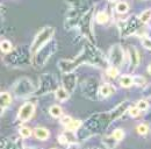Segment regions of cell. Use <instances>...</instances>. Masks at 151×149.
<instances>
[{"mask_svg": "<svg viewBox=\"0 0 151 149\" xmlns=\"http://www.w3.org/2000/svg\"><path fill=\"white\" fill-rule=\"evenodd\" d=\"M95 19H96V22L98 23H106L107 21H108V19H109V17H108V14L106 13V12H99L98 14H96V17H95Z\"/></svg>", "mask_w": 151, "mask_h": 149, "instance_id": "d6986e66", "label": "cell"}, {"mask_svg": "<svg viewBox=\"0 0 151 149\" xmlns=\"http://www.w3.org/2000/svg\"><path fill=\"white\" fill-rule=\"evenodd\" d=\"M20 135L23 137V139H28L32 136V129L28 128V127H21L20 128Z\"/></svg>", "mask_w": 151, "mask_h": 149, "instance_id": "7402d4cb", "label": "cell"}, {"mask_svg": "<svg viewBox=\"0 0 151 149\" xmlns=\"http://www.w3.org/2000/svg\"><path fill=\"white\" fill-rule=\"evenodd\" d=\"M81 62L80 57L76 61H70V59H63V61H59L58 62V65H59V69L60 71H63L64 74H69V72H72L79 65V63Z\"/></svg>", "mask_w": 151, "mask_h": 149, "instance_id": "5b68a950", "label": "cell"}, {"mask_svg": "<svg viewBox=\"0 0 151 149\" xmlns=\"http://www.w3.org/2000/svg\"><path fill=\"white\" fill-rule=\"evenodd\" d=\"M0 48H1V51L2 53H9L12 50V43L8 41V40H2L1 43H0Z\"/></svg>", "mask_w": 151, "mask_h": 149, "instance_id": "ac0fdd59", "label": "cell"}, {"mask_svg": "<svg viewBox=\"0 0 151 149\" xmlns=\"http://www.w3.org/2000/svg\"><path fill=\"white\" fill-rule=\"evenodd\" d=\"M142 44L144 46V48L151 50V38H149V37H143L142 38Z\"/></svg>", "mask_w": 151, "mask_h": 149, "instance_id": "4316f807", "label": "cell"}, {"mask_svg": "<svg viewBox=\"0 0 151 149\" xmlns=\"http://www.w3.org/2000/svg\"><path fill=\"white\" fill-rule=\"evenodd\" d=\"M49 112H50V115L54 116V118H59L63 115V110L60 106L58 105H52L50 108H49Z\"/></svg>", "mask_w": 151, "mask_h": 149, "instance_id": "9a60e30c", "label": "cell"}, {"mask_svg": "<svg viewBox=\"0 0 151 149\" xmlns=\"http://www.w3.org/2000/svg\"><path fill=\"white\" fill-rule=\"evenodd\" d=\"M128 54H129V58H130V70H134V69L137 68L138 64H139V54H138L137 49L134 48L132 46L129 47Z\"/></svg>", "mask_w": 151, "mask_h": 149, "instance_id": "52a82bcc", "label": "cell"}, {"mask_svg": "<svg viewBox=\"0 0 151 149\" xmlns=\"http://www.w3.org/2000/svg\"><path fill=\"white\" fill-rule=\"evenodd\" d=\"M148 72H149V74H151V64L149 65V67H148Z\"/></svg>", "mask_w": 151, "mask_h": 149, "instance_id": "f546056e", "label": "cell"}, {"mask_svg": "<svg viewBox=\"0 0 151 149\" xmlns=\"http://www.w3.org/2000/svg\"><path fill=\"white\" fill-rule=\"evenodd\" d=\"M34 135H35V137H36L37 140H40V141H45V140H48L49 136H50L49 130L47 129V128H43V127H37V128H35V129H34Z\"/></svg>", "mask_w": 151, "mask_h": 149, "instance_id": "9c48e42d", "label": "cell"}, {"mask_svg": "<svg viewBox=\"0 0 151 149\" xmlns=\"http://www.w3.org/2000/svg\"><path fill=\"white\" fill-rule=\"evenodd\" d=\"M58 141H59V143H62V145H65V143H68V139L64 136V135H59L58 136Z\"/></svg>", "mask_w": 151, "mask_h": 149, "instance_id": "f1b7e54d", "label": "cell"}, {"mask_svg": "<svg viewBox=\"0 0 151 149\" xmlns=\"http://www.w3.org/2000/svg\"><path fill=\"white\" fill-rule=\"evenodd\" d=\"M147 83L145 78L143 76H134V84L137 86H144Z\"/></svg>", "mask_w": 151, "mask_h": 149, "instance_id": "44dd1931", "label": "cell"}, {"mask_svg": "<svg viewBox=\"0 0 151 149\" xmlns=\"http://www.w3.org/2000/svg\"><path fill=\"white\" fill-rule=\"evenodd\" d=\"M127 107H128V104L127 101H123L121 105H119L115 110L111 112V116H112V120H115V119H119L124 112L127 111Z\"/></svg>", "mask_w": 151, "mask_h": 149, "instance_id": "ba28073f", "label": "cell"}, {"mask_svg": "<svg viewBox=\"0 0 151 149\" xmlns=\"http://www.w3.org/2000/svg\"><path fill=\"white\" fill-rule=\"evenodd\" d=\"M109 62L112 63V65H122L124 62V53L123 49L120 46H113L109 50Z\"/></svg>", "mask_w": 151, "mask_h": 149, "instance_id": "3957f363", "label": "cell"}, {"mask_svg": "<svg viewBox=\"0 0 151 149\" xmlns=\"http://www.w3.org/2000/svg\"><path fill=\"white\" fill-rule=\"evenodd\" d=\"M54 34H55V29L52 27H45L41 29L32 43V48H30L32 54L35 55L41 48H43L50 41V38L54 36Z\"/></svg>", "mask_w": 151, "mask_h": 149, "instance_id": "6da1fadb", "label": "cell"}, {"mask_svg": "<svg viewBox=\"0 0 151 149\" xmlns=\"http://www.w3.org/2000/svg\"><path fill=\"white\" fill-rule=\"evenodd\" d=\"M139 112H141V110H139L137 106H134V107H130V108H129V114H130V116H132V118L138 116V115H139Z\"/></svg>", "mask_w": 151, "mask_h": 149, "instance_id": "484cf974", "label": "cell"}, {"mask_svg": "<svg viewBox=\"0 0 151 149\" xmlns=\"http://www.w3.org/2000/svg\"><path fill=\"white\" fill-rule=\"evenodd\" d=\"M119 83H120V85L122 86V88H130L132 85H134V77L132 76H129V74H124V76H122L121 78H120V80H119Z\"/></svg>", "mask_w": 151, "mask_h": 149, "instance_id": "4fadbf2b", "label": "cell"}, {"mask_svg": "<svg viewBox=\"0 0 151 149\" xmlns=\"http://www.w3.org/2000/svg\"><path fill=\"white\" fill-rule=\"evenodd\" d=\"M0 99H1V113H4L5 108L8 107L9 104L12 103V98H11V94L8 92H1Z\"/></svg>", "mask_w": 151, "mask_h": 149, "instance_id": "30bf717a", "label": "cell"}, {"mask_svg": "<svg viewBox=\"0 0 151 149\" xmlns=\"http://www.w3.org/2000/svg\"><path fill=\"white\" fill-rule=\"evenodd\" d=\"M55 94H56V98L59 101H66L70 98V92L65 88H58Z\"/></svg>", "mask_w": 151, "mask_h": 149, "instance_id": "8fae6325", "label": "cell"}, {"mask_svg": "<svg viewBox=\"0 0 151 149\" xmlns=\"http://www.w3.org/2000/svg\"><path fill=\"white\" fill-rule=\"evenodd\" d=\"M107 74H108L109 77H112V78H115V77L119 74V69H117V67H115V65L109 67V68L107 69Z\"/></svg>", "mask_w": 151, "mask_h": 149, "instance_id": "cb8c5ba5", "label": "cell"}, {"mask_svg": "<svg viewBox=\"0 0 151 149\" xmlns=\"http://www.w3.org/2000/svg\"><path fill=\"white\" fill-rule=\"evenodd\" d=\"M113 136L115 140H117V141H122L123 139H124V132L123 129H121V128H117V129H115L113 132Z\"/></svg>", "mask_w": 151, "mask_h": 149, "instance_id": "ffe728a7", "label": "cell"}, {"mask_svg": "<svg viewBox=\"0 0 151 149\" xmlns=\"http://www.w3.org/2000/svg\"><path fill=\"white\" fill-rule=\"evenodd\" d=\"M115 9H116L117 13H120V14H124V13H127V12L129 11V5H128L127 2H124V1H120V2L116 4Z\"/></svg>", "mask_w": 151, "mask_h": 149, "instance_id": "5bb4252c", "label": "cell"}, {"mask_svg": "<svg viewBox=\"0 0 151 149\" xmlns=\"http://www.w3.org/2000/svg\"><path fill=\"white\" fill-rule=\"evenodd\" d=\"M136 130H137L138 134H141V135H145V134L149 132V127H148L145 124H139V125L137 126Z\"/></svg>", "mask_w": 151, "mask_h": 149, "instance_id": "603a6c76", "label": "cell"}, {"mask_svg": "<svg viewBox=\"0 0 151 149\" xmlns=\"http://www.w3.org/2000/svg\"><path fill=\"white\" fill-rule=\"evenodd\" d=\"M80 126H81V121H79V120H72L71 122H69L65 126V128H66V130H70V132H76V130H78V128Z\"/></svg>", "mask_w": 151, "mask_h": 149, "instance_id": "e0dca14e", "label": "cell"}, {"mask_svg": "<svg viewBox=\"0 0 151 149\" xmlns=\"http://www.w3.org/2000/svg\"><path fill=\"white\" fill-rule=\"evenodd\" d=\"M148 106H149V104H148V101L144 100V99H142V100H139V101L137 103V107H138L141 111H145V110H148Z\"/></svg>", "mask_w": 151, "mask_h": 149, "instance_id": "d4e9b609", "label": "cell"}, {"mask_svg": "<svg viewBox=\"0 0 151 149\" xmlns=\"http://www.w3.org/2000/svg\"><path fill=\"white\" fill-rule=\"evenodd\" d=\"M138 19H139V21H141L142 23H148L151 19V8H148V9H145V11H143V12L141 13V15H139Z\"/></svg>", "mask_w": 151, "mask_h": 149, "instance_id": "2e32d148", "label": "cell"}, {"mask_svg": "<svg viewBox=\"0 0 151 149\" xmlns=\"http://www.w3.org/2000/svg\"><path fill=\"white\" fill-rule=\"evenodd\" d=\"M34 91V85L28 78H21L17 82L14 86V92L18 97H24L28 95Z\"/></svg>", "mask_w": 151, "mask_h": 149, "instance_id": "7a4b0ae2", "label": "cell"}, {"mask_svg": "<svg viewBox=\"0 0 151 149\" xmlns=\"http://www.w3.org/2000/svg\"><path fill=\"white\" fill-rule=\"evenodd\" d=\"M34 113H35V105L33 103H26L20 108L19 114H18V119L21 122H26V121L32 119Z\"/></svg>", "mask_w": 151, "mask_h": 149, "instance_id": "277c9868", "label": "cell"}, {"mask_svg": "<svg viewBox=\"0 0 151 149\" xmlns=\"http://www.w3.org/2000/svg\"><path fill=\"white\" fill-rule=\"evenodd\" d=\"M109 1H115V0H109Z\"/></svg>", "mask_w": 151, "mask_h": 149, "instance_id": "4dcf8cb0", "label": "cell"}, {"mask_svg": "<svg viewBox=\"0 0 151 149\" xmlns=\"http://www.w3.org/2000/svg\"><path fill=\"white\" fill-rule=\"evenodd\" d=\"M63 83H64V88L69 92H72L75 90L76 83H77V77L73 74H71V72L65 74L63 76Z\"/></svg>", "mask_w": 151, "mask_h": 149, "instance_id": "8992f818", "label": "cell"}, {"mask_svg": "<svg viewBox=\"0 0 151 149\" xmlns=\"http://www.w3.org/2000/svg\"><path fill=\"white\" fill-rule=\"evenodd\" d=\"M72 121V118L71 116H69V115H65V116H63L62 118V120H60V124L62 125H64V126H66L69 122H71Z\"/></svg>", "mask_w": 151, "mask_h": 149, "instance_id": "83f0119b", "label": "cell"}, {"mask_svg": "<svg viewBox=\"0 0 151 149\" xmlns=\"http://www.w3.org/2000/svg\"><path fill=\"white\" fill-rule=\"evenodd\" d=\"M115 91V89H114L113 86L111 85V84H102L100 88H99V93L102 95V97H108V95H111L112 93H114Z\"/></svg>", "mask_w": 151, "mask_h": 149, "instance_id": "7c38bea8", "label": "cell"}]
</instances>
